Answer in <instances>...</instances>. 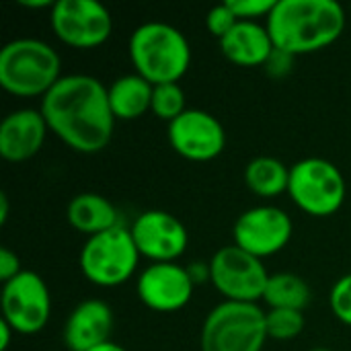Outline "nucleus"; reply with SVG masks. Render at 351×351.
Masks as SVG:
<instances>
[{
	"mask_svg": "<svg viewBox=\"0 0 351 351\" xmlns=\"http://www.w3.org/2000/svg\"><path fill=\"white\" fill-rule=\"evenodd\" d=\"M115 319L107 302L90 298L80 302L64 323V343L70 351H90L111 341Z\"/></svg>",
	"mask_w": 351,
	"mask_h": 351,
	"instance_id": "dca6fc26",
	"label": "nucleus"
},
{
	"mask_svg": "<svg viewBox=\"0 0 351 351\" xmlns=\"http://www.w3.org/2000/svg\"><path fill=\"white\" fill-rule=\"evenodd\" d=\"M130 232L140 257H148L154 263H175L189 245L185 224L165 210L142 212Z\"/></svg>",
	"mask_w": 351,
	"mask_h": 351,
	"instance_id": "f8f14e48",
	"label": "nucleus"
},
{
	"mask_svg": "<svg viewBox=\"0 0 351 351\" xmlns=\"http://www.w3.org/2000/svg\"><path fill=\"white\" fill-rule=\"evenodd\" d=\"M2 319L16 335H35L45 329L51 315L49 288L35 271H21L2 284Z\"/></svg>",
	"mask_w": 351,
	"mask_h": 351,
	"instance_id": "1a4fd4ad",
	"label": "nucleus"
},
{
	"mask_svg": "<svg viewBox=\"0 0 351 351\" xmlns=\"http://www.w3.org/2000/svg\"><path fill=\"white\" fill-rule=\"evenodd\" d=\"M158 119L165 121H175L179 115L187 111L185 107V90L181 88L179 82H169V84H156L154 95H152V109H150Z\"/></svg>",
	"mask_w": 351,
	"mask_h": 351,
	"instance_id": "4be33fe9",
	"label": "nucleus"
},
{
	"mask_svg": "<svg viewBox=\"0 0 351 351\" xmlns=\"http://www.w3.org/2000/svg\"><path fill=\"white\" fill-rule=\"evenodd\" d=\"M19 4L25 6V8H33V10H39V8H49L51 10L56 2H51V0H19Z\"/></svg>",
	"mask_w": 351,
	"mask_h": 351,
	"instance_id": "7c9ffc66",
	"label": "nucleus"
},
{
	"mask_svg": "<svg viewBox=\"0 0 351 351\" xmlns=\"http://www.w3.org/2000/svg\"><path fill=\"white\" fill-rule=\"evenodd\" d=\"M329 304H331L333 315L343 325L351 327V274L339 278L335 282V286L331 290V296H329Z\"/></svg>",
	"mask_w": 351,
	"mask_h": 351,
	"instance_id": "b1692460",
	"label": "nucleus"
},
{
	"mask_svg": "<svg viewBox=\"0 0 351 351\" xmlns=\"http://www.w3.org/2000/svg\"><path fill=\"white\" fill-rule=\"evenodd\" d=\"M130 58L136 74L150 84L179 82L191 64L187 37L169 23H144L130 37Z\"/></svg>",
	"mask_w": 351,
	"mask_h": 351,
	"instance_id": "7ed1b4c3",
	"label": "nucleus"
},
{
	"mask_svg": "<svg viewBox=\"0 0 351 351\" xmlns=\"http://www.w3.org/2000/svg\"><path fill=\"white\" fill-rule=\"evenodd\" d=\"M12 327L4 321V319H0V351H6L10 348V337H12Z\"/></svg>",
	"mask_w": 351,
	"mask_h": 351,
	"instance_id": "c756f323",
	"label": "nucleus"
},
{
	"mask_svg": "<svg viewBox=\"0 0 351 351\" xmlns=\"http://www.w3.org/2000/svg\"><path fill=\"white\" fill-rule=\"evenodd\" d=\"M58 51L33 37H19L0 49V86L14 97H45L62 78Z\"/></svg>",
	"mask_w": 351,
	"mask_h": 351,
	"instance_id": "20e7f679",
	"label": "nucleus"
},
{
	"mask_svg": "<svg viewBox=\"0 0 351 351\" xmlns=\"http://www.w3.org/2000/svg\"><path fill=\"white\" fill-rule=\"evenodd\" d=\"M313 298L311 286L296 274L282 271L269 276L263 300L269 308H288V311H304Z\"/></svg>",
	"mask_w": 351,
	"mask_h": 351,
	"instance_id": "412c9836",
	"label": "nucleus"
},
{
	"mask_svg": "<svg viewBox=\"0 0 351 351\" xmlns=\"http://www.w3.org/2000/svg\"><path fill=\"white\" fill-rule=\"evenodd\" d=\"M239 23L237 14L232 12V8L224 2V4H218L214 8L208 10V16H206V27L210 31V35L218 37V41Z\"/></svg>",
	"mask_w": 351,
	"mask_h": 351,
	"instance_id": "a878e982",
	"label": "nucleus"
},
{
	"mask_svg": "<svg viewBox=\"0 0 351 351\" xmlns=\"http://www.w3.org/2000/svg\"><path fill=\"white\" fill-rule=\"evenodd\" d=\"M68 222L74 230L86 237L101 234L119 226L117 208L99 193H78L70 199L66 210Z\"/></svg>",
	"mask_w": 351,
	"mask_h": 351,
	"instance_id": "a211bd4d",
	"label": "nucleus"
},
{
	"mask_svg": "<svg viewBox=\"0 0 351 351\" xmlns=\"http://www.w3.org/2000/svg\"><path fill=\"white\" fill-rule=\"evenodd\" d=\"M265 27L278 49L313 53L335 43L346 29V10L335 0H278Z\"/></svg>",
	"mask_w": 351,
	"mask_h": 351,
	"instance_id": "f03ea898",
	"label": "nucleus"
},
{
	"mask_svg": "<svg viewBox=\"0 0 351 351\" xmlns=\"http://www.w3.org/2000/svg\"><path fill=\"white\" fill-rule=\"evenodd\" d=\"M82 276L99 288L125 284L138 269L140 253L132 232L121 224L101 234L88 237L80 251Z\"/></svg>",
	"mask_w": 351,
	"mask_h": 351,
	"instance_id": "423d86ee",
	"label": "nucleus"
},
{
	"mask_svg": "<svg viewBox=\"0 0 351 351\" xmlns=\"http://www.w3.org/2000/svg\"><path fill=\"white\" fill-rule=\"evenodd\" d=\"M313 351H331V350H323V348H319V350H313Z\"/></svg>",
	"mask_w": 351,
	"mask_h": 351,
	"instance_id": "72a5a7b5",
	"label": "nucleus"
},
{
	"mask_svg": "<svg viewBox=\"0 0 351 351\" xmlns=\"http://www.w3.org/2000/svg\"><path fill=\"white\" fill-rule=\"evenodd\" d=\"M294 58L296 56H292V53H288V51H284V49H274L271 51V56L267 58V62H265V72L271 76V78H284V76H288L290 72H292V66H294Z\"/></svg>",
	"mask_w": 351,
	"mask_h": 351,
	"instance_id": "bb28decb",
	"label": "nucleus"
},
{
	"mask_svg": "<svg viewBox=\"0 0 351 351\" xmlns=\"http://www.w3.org/2000/svg\"><path fill=\"white\" fill-rule=\"evenodd\" d=\"M39 111L49 132L74 152L97 154L111 142L115 117L107 86L95 76H62L41 99Z\"/></svg>",
	"mask_w": 351,
	"mask_h": 351,
	"instance_id": "f257e3e1",
	"label": "nucleus"
},
{
	"mask_svg": "<svg viewBox=\"0 0 351 351\" xmlns=\"http://www.w3.org/2000/svg\"><path fill=\"white\" fill-rule=\"evenodd\" d=\"M267 339L259 304L224 300L206 317L199 346L202 351H263Z\"/></svg>",
	"mask_w": 351,
	"mask_h": 351,
	"instance_id": "39448f33",
	"label": "nucleus"
},
{
	"mask_svg": "<svg viewBox=\"0 0 351 351\" xmlns=\"http://www.w3.org/2000/svg\"><path fill=\"white\" fill-rule=\"evenodd\" d=\"M267 337L278 341H290L304 331V317L300 311L288 308H269L265 313Z\"/></svg>",
	"mask_w": 351,
	"mask_h": 351,
	"instance_id": "5701e85b",
	"label": "nucleus"
},
{
	"mask_svg": "<svg viewBox=\"0 0 351 351\" xmlns=\"http://www.w3.org/2000/svg\"><path fill=\"white\" fill-rule=\"evenodd\" d=\"M90 351H128L125 348H121V346H117V343H113V341H107V343H103V346H99V348H95V350Z\"/></svg>",
	"mask_w": 351,
	"mask_h": 351,
	"instance_id": "473e14b6",
	"label": "nucleus"
},
{
	"mask_svg": "<svg viewBox=\"0 0 351 351\" xmlns=\"http://www.w3.org/2000/svg\"><path fill=\"white\" fill-rule=\"evenodd\" d=\"M49 23L56 37L76 49L99 47L113 33V16L97 0H58Z\"/></svg>",
	"mask_w": 351,
	"mask_h": 351,
	"instance_id": "9d476101",
	"label": "nucleus"
},
{
	"mask_svg": "<svg viewBox=\"0 0 351 351\" xmlns=\"http://www.w3.org/2000/svg\"><path fill=\"white\" fill-rule=\"evenodd\" d=\"M21 259L14 251H10L8 247L0 249V282L6 284L12 278H16L21 274Z\"/></svg>",
	"mask_w": 351,
	"mask_h": 351,
	"instance_id": "cd10ccee",
	"label": "nucleus"
},
{
	"mask_svg": "<svg viewBox=\"0 0 351 351\" xmlns=\"http://www.w3.org/2000/svg\"><path fill=\"white\" fill-rule=\"evenodd\" d=\"M193 288L195 284L191 282L187 267H181L179 263H152L140 274L136 284L142 304L156 313L181 311L191 300Z\"/></svg>",
	"mask_w": 351,
	"mask_h": 351,
	"instance_id": "4468645a",
	"label": "nucleus"
},
{
	"mask_svg": "<svg viewBox=\"0 0 351 351\" xmlns=\"http://www.w3.org/2000/svg\"><path fill=\"white\" fill-rule=\"evenodd\" d=\"M210 269L214 288L230 302L257 304L269 282L263 261L245 253L237 245L218 249L210 259Z\"/></svg>",
	"mask_w": 351,
	"mask_h": 351,
	"instance_id": "6e6552de",
	"label": "nucleus"
},
{
	"mask_svg": "<svg viewBox=\"0 0 351 351\" xmlns=\"http://www.w3.org/2000/svg\"><path fill=\"white\" fill-rule=\"evenodd\" d=\"M348 185L341 171L327 158L311 156L290 169L288 195L292 202L315 218H327L341 210Z\"/></svg>",
	"mask_w": 351,
	"mask_h": 351,
	"instance_id": "0eeeda50",
	"label": "nucleus"
},
{
	"mask_svg": "<svg viewBox=\"0 0 351 351\" xmlns=\"http://www.w3.org/2000/svg\"><path fill=\"white\" fill-rule=\"evenodd\" d=\"M278 0H228L226 4L232 8L239 21H257L261 16H269L276 8Z\"/></svg>",
	"mask_w": 351,
	"mask_h": 351,
	"instance_id": "393cba45",
	"label": "nucleus"
},
{
	"mask_svg": "<svg viewBox=\"0 0 351 351\" xmlns=\"http://www.w3.org/2000/svg\"><path fill=\"white\" fill-rule=\"evenodd\" d=\"M292 218L276 206H255L245 210L232 228V239L245 253L265 259L280 253L292 239Z\"/></svg>",
	"mask_w": 351,
	"mask_h": 351,
	"instance_id": "9b49d317",
	"label": "nucleus"
},
{
	"mask_svg": "<svg viewBox=\"0 0 351 351\" xmlns=\"http://www.w3.org/2000/svg\"><path fill=\"white\" fill-rule=\"evenodd\" d=\"M47 123L39 109H16L0 123V156L8 162L33 158L47 136Z\"/></svg>",
	"mask_w": 351,
	"mask_h": 351,
	"instance_id": "2eb2a0df",
	"label": "nucleus"
},
{
	"mask_svg": "<svg viewBox=\"0 0 351 351\" xmlns=\"http://www.w3.org/2000/svg\"><path fill=\"white\" fill-rule=\"evenodd\" d=\"M169 144L179 156L206 162L222 154L226 146V132L212 113L187 109L169 123Z\"/></svg>",
	"mask_w": 351,
	"mask_h": 351,
	"instance_id": "ddd939ff",
	"label": "nucleus"
},
{
	"mask_svg": "<svg viewBox=\"0 0 351 351\" xmlns=\"http://www.w3.org/2000/svg\"><path fill=\"white\" fill-rule=\"evenodd\" d=\"M220 49L232 64L255 68L265 66L276 45L265 25H259L257 21H239L220 39Z\"/></svg>",
	"mask_w": 351,
	"mask_h": 351,
	"instance_id": "f3484780",
	"label": "nucleus"
},
{
	"mask_svg": "<svg viewBox=\"0 0 351 351\" xmlns=\"http://www.w3.org/2000/svg\"><path fill=\"white\" fill-rule=\"evenodd\" d=\"M187 274H189V278H191V282L195 286H202L206 282H212L210 261H193L191 265H187Z\"/></svg>",
	"mask_w": 351,
	"mask_h": 351,
	"instance_id": "c85d7f7f",
	"label": "nucleus"
},
{
	"mask_svg": "<svg viewBox=\"0 0 351 351\" xmlns=\"http://www.w3.org/2000/svg\"><path fill=\"white\" fill-rule=\"evenodd\" d=\"M109 105L115 119H138L146 111L152 109V95L154 84H150L140 74H123L117 80H113L111 86H107Z\"/></svg>",
	"mask_w": 351,
	"mask_h": 351,
	"instance_id": "6ab92c4d",
	"label": "nucleus"
},
{
	"mask_svg": "<svg viewBox=\"0 0 351 351\" xmlns=\"http://www.w3.org/2000/svg\"><path fill=\"white\" fill-rule=\"evenodd\" d=\"M8 220V195L0 193V224L4 226Z\"/></svg>",
	"mask_w": 351,
	"mask_h": 351,
	"instance_id": "2f4dec72",
	"label": "nucleus"
},
{
	"mask_svg": "<svg viewBox=\"0 0 351 351\" xmlns=\"http://www.w3.org/2000/svg\"><path fill=\"white\" fill-rule=\"evenodd\" d=\"M245 183L259 197H278L288 191L290 169L274 156H255L245 167Z\"/></svg>",
	"mask_w": 351,
	"mask_h": 351,
	"instance_id": "aec40b11",
	"label": "nucleus"
}]
</instances>
